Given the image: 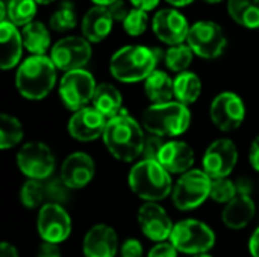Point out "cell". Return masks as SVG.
Wrapping results in <instances>:
<instances>
[{
	"label": "cell",
	"instance_id": "1",
	"mask_svg": "<svg viewBox=\"0 0 259 257\" xmlns=\"http://www.w3.org/2000/svg\"><path fill=\"white\" fill-rule=\"evenodd\" d=\"M102 138L108 151L117 161L134 162L143 156L146 135L140 123L124 111L108 120Z\"/></svg>",
	"mask_w": 259,
	"mask_h": 257
},
{
	"label": "cell",
	"instance_id": "2",
	"mask_svg": "<svg viewBox=\"0 0 259 257\" xmlns=\"http://www.w3.org/2000/svg\"><path fill=\"white\" fill-rule=\"evenodd\" d=\"M56 70L50 56L32 55L26 58L15 74V85L21 97L33 101L47 97L56 83Z\"/></svg>",
	"mask_w": 259,
	"mask_h": 257
},
{
	"label": "cell",
	"instance_id": "3",
	"mask_svg": "<svg viewBox=\"0 0 259 257\" xmlns=\"http://www.w3.org/2000/svg\"><path fill=\"white\" fill-rule=\"evenodd\" d=\"M158 52L146 45H124L118 48L111 61V74L123 83H135L146 80L158 64Z\"/></svg>",
	"mask_w": 259,
	"mask_h": 257
},
{
	"label": "cell",
	"instance_id": "4",
	"mask_svg": "<svg viewBox=\"0 0 259 257\" xmlns=\"http://www.w3.org/2000/svg\"><path fill=\"white\" fill-rule=\"evenodd\" d=\"M129 188L146 203H156L167 198L173 192V182L168 171H165L156 161L137 162L127 177Z\"/></svg>",
	"mask_w": 259,
	"mask_h": 257
},
{
	"label": "cell",
	"instance_id": "5",
	"mask_svg": "<svg viewBox=\"0 0 259 257\" xmlns=\"http://www.w3.org/2000/svg\"><path fill=\"white\" fill-rule=\"evenodd\" d=\"M191 123L188 106L179 101H167L149 106L143 114V126L150 135L179 136L185 133Z\"/></svg>",
	"mask_w": 259,
	"mask_h": 257
},
{
	"label": "cell",
	"instance_id": "6",
	"mask_svg": "<svg viewBox=\"0 0 259 257\" xmlns=\"http://www.w3.org/2000/svg\"><path fill=\"white\" fill-rule=\"evenodd\" d=\"M170 242L185 254H205L215 244V235L209 226L199 220H184L175 224Z\"/></svg>",
	"mask_w": 259,
	"mask_h": 257
},
{
	"label": "cell",
	"instance_id": "7",
	"mask_svg": "<svg viewBox=\"0 0 259 257\" xmlns=\"http://www.w3.org/2000/svg\"><path fill=\"white\" fill-rule=\"evenodd\" d=\"M212 179L203 170H191L179 177L176 182L171 198L179 211H193L211 197Z\"/></svg>",
	"mask_w": 259,
	"mask_h": 257
},
{
	"label": "cell",
	"instance_id": "8",
	"mask_svg": "<svg viewBox=\"0 0 259 257\" xmlns=\"http://www.w3.org/2000/svg\"><path fill=\"white\" fill-rule=\"evenodd\" d=\"M187 44L199 58L215 59L226 50L228 38L220 24L211 20H200L190 27Z\"/></svg>",
	"mask_w": 259,
	"mask_h": 257
},
{
	"label": "cell",
	"instance_id": "9",
	"mask_svg": "<svg viewBox=\"0 0 259 257\" xmlns=\"http://www.w3.org/2000/svg\"><path fill=\"white\" fill-rule=\"evenodd\" d=\"M17 165L29 180H49L56 161L52 148L41 141L26 142L17 153Z\"/></svg>",
	"mask_w": 259,
	"mask_h": 257
},
{
	"label": "cell",
	"instance_id": "10",
	"mask_svg": "<svg viewBox=\"0 0 259 257\" xmlns=\"http://www.w3.org/2000/svg\"><path fill=\"white\" fill-rule=\"evenodd\" d=\"M96 88L97 85L94 76L90 71L85 68L74 70L62 76L59 82V95L70 111L77 112L93 101Z\"/></svg>",
	"mask_w": 259,
	"mask_h": 257
},
{
	"label": "cell",
	"instance_id": "11",
	"mask_svg": "<svg viewBox=\"0 0 259 257\" xmlns=\"http://www.w3.org/2000/svg\"><path fill=\"white\" fill-rule=\"evenodd\" d=\"M91 55V42L83 36L61 38L50 48V59L55 67L64 73L82 70L90 62Z\"/></svg>",
	"mask_w": 259,
	"mask_h": 257
},
{
	"label": "cell",
	"instance_id": "12",
	"mask_svg": "<svg viewBox=\"0 0 259 257\" xmlns=\"http://www.w3.org/2000/svg\"><path fill=\"white\" fill-rule=\"evenodd\" d=\"M209 115L217 129L222 132H232L243 124L246 118V105L238 94L225 91L212 100Z\"/></svg>",
	"mask_w": 259,
	"mask_h": 257
},
{
	"label": "cell",
	"instance_id": "13",
	"mask_svg": "<svg viewBox=\"0 0 259 257\" xmlns=\"http://www.w3.org/2000/svg\"><path fill=\"white\" fill-rule=\"evenodd\" d=\"M36 227L44 242L61 244L71 233V218L62 204L46 203L38 212Z\"/></svg>",
	"mask_w": 259,
	"mask_h": 257
},
{
	"label": "cell",
	"instance_id": "14",
	"mask_svg": "<svg viewBox=\"0 0 259 257\" xmlns=\"http://www.w3.org/2000/svg\"><path fill=\"white\" fill-rule=\"evenodd\" d=\"M238 162V150L234 141L222 138L214 141L203 155V171L211 179L228 177Z\"/></svg>",
	"mask_w": 259,
	"mask_h": 257
},
{
	"label": "cell",
	"instance_id": "15",
	"mask_svg": "<svg viewBox=\"0 0 259 257\" xmlns=\"http://www.w3.org/2000/svg\"><path fill=\"white\" fill-rule=\"evenodd\" d=\"M190 27L191 26L185 15L175 8L159 9L152 20V30L155 36L170 47L184 44L188 38Z\"/></svg>",
	"mask_w": 259,
	"mask_h": 257
},
{
	"label": "cell",
	"instance_id": "16",
	"mask_svg": "<svg viewBox=\"0 0 259 257\" xmlns=\"http://www.w3.org/2000/svg\"><path fill=\"white\" fill-rule=\"evenodd\" d=\"M138 224L143 235L156 244L165 242L175 229L168 214L158 203H144L138 209Z\"/></svg>",
	"mask_w": 259,
	"mask_h": 257
},
{
	"label": "cell",
	"instance_id": "17",
	"mask_svg": "<svg viewBox=\"0 0 259 257\" xmlns=\"http://www.w3.org/2000/svg\"><path fill=\"white\" fill-rule=\"evenodd\" d=\"M106 124L108 118H105L93 106H87L70 117L67 129L73 139L80 142H90L97 139L99 136H103Z\"/></svg>",
	"mask_w": 259,
	"mask_h": 257
},
{
	"label": "cell",
	"instance_id": "18",
	"mask_svg": "<svg viewBox=\"0 0 259 257\" xmlns=\"http://www.w3.org/2000/svg\"><path fill=\"white\" fill-rule=\"evenodd\" d=\"M96 174V165L90 155L76 151L68 155L61 165V180L70 189L85 188Z\"/></svg>",
	"mask_w": 259,
	"mask_h": 257
},
{
	"label": "cell",
	"instance_id": "19",
	"mask_svg": "<svg viewBox=\"0 0 259 257\" xmlns=\"http://www.w3.org/2000/svg\"><path fill=\"white\" fill-rule=\"evenodd\" d=\"M118 251V238L112 227L106 224L93 226L82 242L85 257H115Z\"/></svg>",
	"mask_w": 259,
	"mask_h": 257
},
{
	"label": "cell",
	"instance_id": "20",
	"mask_svg": "<svg viewBox=\"0 0 259 257\" xmlns=\"http://www.w3.org/2000/svg\"><path fill=\"white\" fill-rule=\"evenodd\" d=\"M158 162L170 174H185L194 165V151L184 141H170L164 144Z\"/></svg>",
	"mask_w": 259,
	"mask_h": 257
},
{
	"label": "cell",
	"instance_id": "21",
	"mask_svg": "<svg viewBox=\"0 0 259 257\" xmlns=\"http://www.w3.org/2000/svg\"><path fill=\"white\" fill-rule=\"evenodd\" d=\"M114 18L108 9V6H93L87 11L80 21L82 36L90 42L103 41L114 27Z\"/></svg>",
	"mask_w": 259,
	"mask_h": 257
},
{
	"label": "cell",
	"instance_id": "22",
	"mask_svg": "<svg viewBox=\"0 0 259 257\" xmlns=\"http://www.w3.org/2000/svg\"><path fill=\"white\" fill-rule=\"evenodd\" d=\"M23 36L17 26L9 21H0V67L11 70L21 61Z\"/></svg>",
	"mask_w": 259,
	"mask_h": 257
},
{
	"label": "cell",
	"instance_id": "23",
	"mask_svg": "<svg viewBox=\"0 0 259 257\" xmlns=\"http://www.w3.org/2000/svg\"><path fill=\"white\" fill-rule=\"evenodd\" d=\"M255 214H256V206L252 197L237 195L232 201H229L225 206L222 212V220L228 229L240 230L252 223V220L255 218Z\"/></svg>",
	"mask_w": 259,
	"mask_h": 257
},
{
	"label": "cell",
	"instance_id": "24",
	"mask_svg": "<svg viewBox=\"0 0 259 257\" xmlns=\"http://www.w3.org/2000/svg\"><path fill=\"white\" fill-rule=\"evenodd\" d=\"M93 108L105 118L111 120L123 112V95L112 83H99L93 97Z\"/></svg>",
	"mask_w": 259,
	"mask_h": 257
},
{
	"label": "cell",
	"instance_id": "25",
	"mask_svg": "<svg viewBox=\"0 0 259 257\" xmlns=\"http://www.w3.org/2000/svg\"><path fill=\"white\" fill-rule=\"evenodd\" d=\"M144 91L152 105L171 101L175 97V79L162 70H155L144 80Z\"/></svg>",
	"mask_w": 259,
	"mask_h": 257
},
{
	"label": "cell",
	"instance_id": "26",
	"mask_svg": "<svg viewBox=\"0 0 259 257\" xmlns=\"http://www.w3.org/2000/svg\"><path fill=\"white\" fill-rule=\"evenodd\" d=\"M21 36H23L24 48L30 55H36V56L46 55V52L49 50L50 42H52V36H50L49 29L46 27L44 23L36 21V20L23 27Z\"/></svg>",
	"mask_w": 259,
	"mask_h": 257
},
{
	"label": "cell",
	"instance_id": "27",
	"mask_svg": "<svg viewBox=\"0 0 259 257\" xmlns=\"http://www.w3.org/2000/svg\"><path fill=\"white\" fill-rule=\"evenodd\" d=\"M228 14L243 27H259V0H228Z\"/></svg>",
	"mask_w": 259,
	"mask_h": 257
},
{
	"label": "cell",
	"instance_id": "28",
	"mask_svg": "<svg viewBox=\"0 0 259 257\" xmlns=\"http://www.w3.org/2000/svg\"><path fill=\"white\" fill-rule=\"evenodd\" d=\"M202 92V82L199 76L193 71L179 73L175 77V98L176 101L188 106L200 97Z\"/></svg>",
	"mask_w": 259,
	"mask_h": 257
},
{
	"label": "cell",
	"instance_id": "29",
	"mask_svg": "<svg viewBox=\"0 0 259 257\" xmlns=\"http://www.w3.org/2000/svg\"><path fill=\"white\" fill-rule=\"evenodd\" d=\"M36 2L35 0H8L6 3V21L12 23L17 27H24L29 23L35 21L36 15Z\"/></svg>",
	"mask_w": 259,
	"mask_h": 257
},
{
	"label": "cell",
	"instance_id": "30",
	"mask_svg": "<svg viewBox=\"0 0 259 257\" xmlns=\"http://www.w3.org/2000/svg\"><path fill=\"white\" fill-rule=\"evenodd\" d=\"M24 136L23 124L20 120L9 114L0 115V148L9 150L17 147Z\"/></svg>",
	"mask_w": 259,
	"mask_h": 257
},
{
	"label": "cell",
	"instance_id": "31",
	"mask_svg": "<svg viewBox=\"0 0 259 257\" xmlns=\"http://www.w3.org/2000/svg\"><path fill=\"white\" fill-rule=\"evenodd\" d=\"M194 58V52L191 50V47L188 44H179V45H171L168 47V50L164 53V62L165 67L170 71L175 73H184L187 71V68L191 65Z\"/></svg>",
	"mask_w": 259,
	"mask_h": 257
},
{
	"label": "cell",
	"instance_id": "32",
	"mask_svg": "<svg viewBox=\"0 0 259 257\" xmlns=\"http://www.w3.org/2000/svg\"><path fill=\"white\" fill-rule=\"evenodd\" d=\"M77 23L74 5L70 2H62L59 8L50 15L49 26L55 32H67L73 29Z\"/></svg>",
	"mask_w": 259,
	"mask_h": 257
},
{
	"label": "cell",
	"instance_id": "33",
	"mask_svg": "<svg viewBox=\"0 0 259 257\" xmlns=\"http://www.w3.org/2000/svg\"><path fill=\"white\" fill-rule=\"evenodd\" d=\"M20 201L27 209L39 208L46 201L44 183L39 180H27L20 189Z\"/></svg>",
	"mask_w": 259,
	"mask_h": 257
},
{
	"label": "cell",
	"instance_id": "34",
	"mask_svg": "<svg viewBox=\"0 0 259 257\" xmlns=\"http://www.w3.org/2000/svg\"><path fill=\"white\" fill-rule=\"evenodd\" d=\"M238 195L237 191V183L232 182L231 179H212V186H211V198L217 203H229Z\"/></svg>",
	"mask_w": 259,
	"mask_h": 257
},
{
	"label": "cell",
	"instance_id": "35",
	"mask_svg": "<svg viewBox=\"0 0 259 257\" xmlns=\"http://www.w3.org/2000/svg\"><path fill=\"white\" fill-rule=\"evenodd\" d=\"M149 24V17L146 11L141 9H131L127 17L123 21V29L129 36H140L146 32Z\"/></svg>",
	"mask_w": 259,
	"mask_h": 257
},
{
	"label": "cell",
	"instance_id": "36",
	"mask_svg": "<svg viewBox=\"0 0 259 257\" xmlns=\"http://www.w3.org/2000/svg\"><path fill=\"white\" fill-rule=\"evenodd\" d=\"M46 189V201L47 203H55V204H62L68 200V191L70 188L59 179H50L44 183Z\"/></svg>",
	"mask_w": 259,
	"mask_h": 257
},
{
	"label": "cell",
	"instance_id": "37",
	"mask_svg": "<svg viewBox=\"0 0 259 257\" xmlns=\"http://www.w3.org/2000/svg\"><path fill=\"white\" fill-rule=\"evenodd\" d=\"M164 141L161 136H156V135H150L146 138V142H144V150H143V159L144 161H156L158 162V156L164 147Z\"/></svg>",
	"mask_w": 259,
	"mask_h": 257
},
{
	"label": "cell",
	"instance_id": "38",
	"mask_svg": "<svg viewBox=\"0 0 259 257\" xmlns=\"http://www.w3.org/2000/svg\"><path fill=\"white\" fill-rule=\"evenodd\" d=\"M147 257H178V250L171 242H158L150 248Z\"/></svg>",
	"mask_w": 259,
	"mask_h": 257
},
{
	"label": "cell",
	"instance_id": "39",
	"mask_svg": "<svg viewBox=\"0 0 259 257\" xmlns=\"http://www.w3.org/2000/svg\"><path fill=\"white\" fill-rule=\"evenodd\" d=\"M143 256V244L138 239H126L121 245V257H141Z\"/></svg>",
	"mask_w": 259,
	"mask_h": 257
},
{
	"label": "cell",
	"instance_id": "40",
	"mask_svg": "<svg viewBox=\"0 0 259 257\" xmlns=\"http://www.w3.org/2000/svg\"><path fill=\"white\" fill-rule=\"evenodd\" d=\"M108 9H109L112 18H114L115 21H124V18H126L127 14L131 12V9L127 8V3H126L124 0H117V2H114L112 5L108 6Z\"/></svg>",
	"mask_w": 259,
	"mask_h": 257
},
{
	"label": "cell",
	"instance_id": "41",
	"mask_svg": "<svg viewBox=\"0 0 259 257\" xmlns=\"http://www.w3.org/2000/svg\"><path fill=\"white\" fill-rule=\"evenodd\" d=\"M36 257H62L61 248L58 244H52V242H44L38 247Z\"/></svg>",
	"mask_w": 259,
	"mask_h": 257
},
{
	"label": "cell",
	"instance_id": "42",
	"mask_svg": "<svg viewBox=\"0 0 259 257\" xmlns=\"http://www.w3.org/2000/svg\"><path fill=\"white\" fill-rule=\"evenodd\" d=\"M249 161H250V165L259 173V135L253 139V142H252V145H250V150H249Z\"/></svg>",
	"mask_w": 259,
	"mask_h": 257
},
{
	"label": "cell",
	"instance_id": "43",
	"mask_svg": "<svg viewBox=\"0 0 259 257\" xmlns=\"http://www.w3.org/2000/svg\"><path fill=\"white\" fill-rule=\"evenodd\" d=\"M129 2L134 5V8L146 11V12L155 9L158 6V3H159V0H129Z\"/></svg>",
	"mask_w": 259,
	"mask_h": 257
},
{
	"label": "cell",
	"instance_id": "44",
	"mask_svg": "<svg viewBox=\"0 0 259 257\" xmlns=\"http://www.w3.org/2000/svg\"><path fill=\"white\" fill-rule=\"evenodd\" d=\"M237 183V191H238V195H250L252 192V182L246 177L240 179Z\"/></svg>",
	"mask_w": 259,
	"mask_h": 257
},
{
	"label": "cell",
	"instance_id": "45",
	"mask_svg": "<svg viewBox=\"0 0 259 257\" xmlns=\"http://www.w3.org/2000/svg\"><path fill=\"white\" fill-rule=\"evenodd\" d=\"M249 251L253 257H259V227L253 232L249 241Z\"/></svg>",
	"mask_w": 259,
	"mask_h": 257
},
{
	"label": "cell",
	"instance_id": "46",
	"mask_svg": "<svg viewBox=\"0 0 259 257\" xmlns=\"http://www.w3.org/2000/svg\"><path fill=\"white\" fill-rule=\"evenodd\" d=\"M0 257H18L17 248L9 242H2L0 245Z\"/></svg>",
	"mask_w": 259,
	"mask_h": 257
},
{
	"label": "cell",
	"instance_id": "47",
	"mask_svg": "<svg viewBox=\"0 0 259 257\" xmlns=\"http://www.w3.org/2000/svg\"><path fill=\"white\" fill-rule=\"evenodd\" d=\"M171 6H176V8H182V6H187L190 3H193L194 0H167Z\"/></svg>",
	"mask_w": 259,
	"mask_h": 257
},
{
	"label": "cell",
	"instance_id": "48",
	"mask_svg": "<svg viewBox=\"0 0 259 257\" xmlns=\"http://www.w3.org/2000/svg\"><path fill=\"white\" fill-rule=\"evenodd\" d=\"M96 6H109V5H112L114 2H117V0H91Z\"/></svg>",
	"mask_w": 259,
	"mask_h": 257
},
{
	"label": "cell",
	"instance_id": "49",
	"mask_svg": "<svg viewBox=\"0 0 259 257\" xmlns=\"http://www.w3.org/2000/svg\"><path fill=\"white\" fill-rule=\"evenodd\" d=\"M38 5H50V3H53L55 0H35Z\"/></svg>",
	"mask_w": 259,
	"mask_h": 257
},
{
	"label": "cell",
	"instance_id": "50",
	"mask_svg": "<svg viewBox=\"0 0 259 257\" xmlns=\"http://www.w3.org/2000/svg\"><path fill=\"white\" fill-rule=\"evenodd\" d=\"M203 2L211 3V5H215V3H220V2H223V0H203Z\"/></svg>",
	"mask_w": 259,
	"mask_h": 257
},
{
	"label": "cell",
	"instance_id": "51",
	"mask_svg": "<svg viewBox=\"0 0 259 257\" xmlns=\"http://www.w3.org/2000/svg\"><path fill=\"white\" fill-rule=\"evenodd\" d=\"M194 257H212V256H209L208 253H205V254H197V256H194Z\"/></svg>",
	"mask_w": 259,
	"mask_h": 257
}]
</instances>
